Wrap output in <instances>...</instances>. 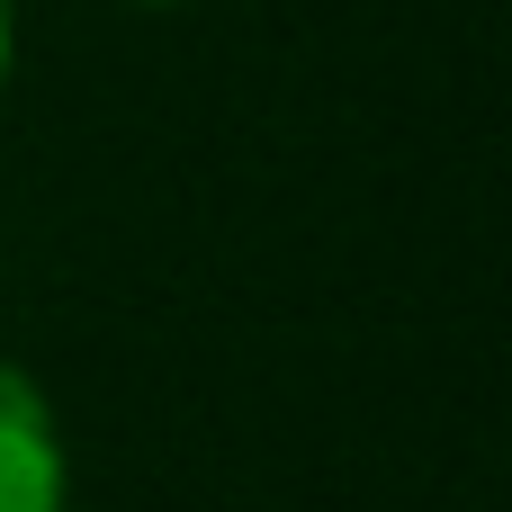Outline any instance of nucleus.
I'll use <instances>...</instances> for the list:
<instances>
[{
  "mask_svg": "<svg viewBox=\"0 0 512 512\" xmlns=\"http://www.w3.org/2000/svg\"><path fill=\"white\" fill-rule=\"evenodd\" d=\"M72 468H63V432L54 405L27 369L0 360V512H63Z\"/></svg>",
  "mask_w": 512,
  "mask_h": 512,
  "instance_id": "nucleus-1",
  "label": "nucleus"
},
{
  "mask_svg": "<svg viewBox=\"0 0 512 512\" xmlns=\"http://www.w3.org/2000/svg\"><path fill=\"white\" fill-rule=\"evenodd\" d=\"M9 45H18V27H9V0H0V90H9Z\"/></svg>",
  "mask_w": 512,
  "mask_h": 512,
  "instance_id": "nucleus-2",
  "label": "nucleus"
},
{
  "mask_svg": "<svg viewBox=\"0 0 512 512\" xmlns=\"http://www.w3.org/2000/svg\"><path fill=\"white\" fill-rule=\"evenodd\" d=\"M126 9H180V0H126Z\"/></svg>",
  "mask_w": 512,
  "mask_h": 512,
  "instance_id": "nucleus-3",
  "label": "nucleus"
}]
</instances>
